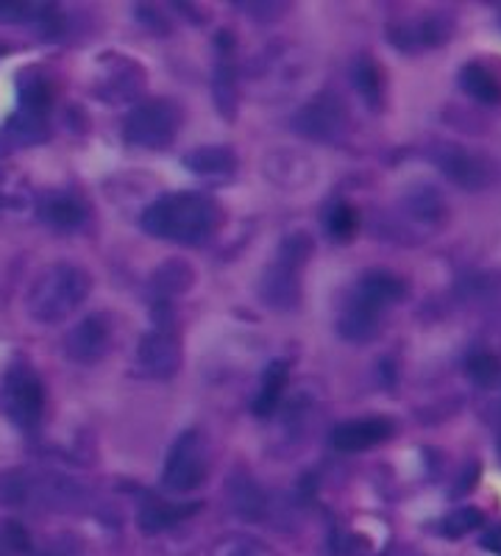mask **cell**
<instances>
[{"label": "cell", "instance_id": "cell-1", "mask_svg": "<svg viewBox=\"0 0 501 556\" xmlns=\"http://www.w3.org/2000/svg\"><path fill=\"white\" fill-rule=\"evenodd\" d=\"M217 217H221V212L210 195L181 190L156 198L142 212L140 226L156 240L178 242V245H201L215 235Z\"/></svg>", "mask_w": 501, "mask_h": 556}, {"label": "cell", "instance_id": "cell-2", "mask_svg": "<svg viewBox=\"0 0 501 556\" xmlns=\"http://www.w3.org/2000/svg\"><path fill=\"white\" fill-rule=\"evenodd\" d=\"M404 298V281L387 270H368L351 290L349 301L337 317V334L346 342H365L376 340V334L385 326L387 315Z\"/></svg>", "mask_w": 501, "mask_h": 556}, {"label": "cell", "instance_id": "cell-3", "mask_svg": "<svg viewBox=\"0 0 501 556\" xmlns=\"http://www.w3.org/2000/svg\"><path fill=\"white\" fill-rule=\"evenodd\" d=\"M92 292V278L84 267L59 262L42 270L26 295V312L42 326L62 323L84 304Z\"/></svg>", "mask_w": 501, "mask_h": 556}, {"label": "cell", "instance_id": "cell-4", "mask_svg": "<svg viewBox=\"0 0 501 556\" xmlns=\"http://www.w3.org/2000/svg\"><path fill=\"white\" fill-rule=\"evenodd\" d=\"M312 253V240L301 231L287 237L279 245L276 260L265 267L260 281V295L273 309H296L301 301V273Z\"/></svg>", "mask_w": 501, "mask_h": 556}, {"label": "cell", "instance_id": "cell-5", "mask_svg": "<svg viewBox=\"0 0 501 556\" xmlns=\"http://www.w3.org/2000/svg\"><path fill=\"white\" fill-rule=\"evenodd\" d=\"M82 486L73 479L39 470L14 468L0 473V506L9 509H28V506H57L73 504Z\"/></svg>", "mask_w": 501, "mask_h": 556}, {"label": "cell", "instance_id": "cell-6", "mask_svg": "<svg viewBox=\"0 0 501 556\" xmlns=\"http://www.w3.org/2000/svg\"><path fill=\"white\" fill-rule=\"evenodd\" d=\"M0 412L23 434H37L45 417V387L28 362H14L0 379Z\"/></svg>", "mask_w": 501, "mask_h": 556}, {"label": "cell", "instance_id": "cell-7", "mask_svg": "<svg viewBox=\"0 0 501 556\" xmlns=\"http://www.w3.org/2000/svg\"><path fill=\"white\" fill-rule=\"evenodd\" d=\"M178 359H181V345H178L173 309L167 304H153V323L140 340L137 362H140L142 374L153 376V379H167L176 374Z\"/></svg>", "mask_w": 501, "mask_h": 556}, {"label": "cell", "instance_id": "cell-8", "mask_svg": "<svg viewBox=\"0 0 501 556\" xmlns=\"http://www.w3.org/2000/svg\"><path fill=\"white\" fill-rule=\"evenodd\" d=\"M178 106L165 98H153V101L140 103L128 112L123 121V137L128 146L137 148H167L178 131Z\"/></svg>", "mask_w": 501, "mask_h": 556}, {"label": "cell", "instance_id": "cell-9", "mask_svg": "<svg viewBox=\"0 0 501 556\" xmlns=\"http://www.w3.org/2000/svg\"><path fill=\"white\" fill-rule=\"evenodd\" d=\"M206 479V448L203 437L196 429H187L176 437L162 470V484L171 493H192Z\"/></svg>", "mask_w": 501, "mask_h": 556}, {"label": "cell", "instance_id": "cell-10", "mask_svg": "<svg viewBox=\"0 0 501 556\" xmlns=\"http://www.w3.org/2000/svg\"><path fill=\"white\" fill-rule=\"evenodd\" d=\"M454 31L451 17L440 12H426L418 17H406L387 28V39L401 53H424L435 51Z\"/></svg>", "mask_w": 501, "mask_h": 556}, {"label": "cell", "instance_id": "cell-11", "mask_svg": "<svg viewBox=\"0 0 501 556\" xmlns=\"http://www.w3.org/2000/svg\"><path fill=\"white\" fill-rule=\"evenodd\" d=\"M112 348V323L103 312L82 317L62 340L64 356L76 365H96Z\"/></svg>", "mask_w": 501, "mask_h": 556}, {"label": "cell", "instance_id": "cell-12", "mask_svg": "<svg viewBox=\"0 0 501 556\" xmlns=\"http://www.w3.org/2000/svg\"><path fill=\"white\" fill-rule=\"evenodd\" d=\"M396 437V420L387 415H365L343 420L329 431V445L340 454H360Z\"/></svg>", "mask_w": 501, "mask_h": 556}, {"label": "cell", "instance_id": "cell-13", "mask_svg": "<svg viewBox=\"0 0 501 556\" xmlns=\"http://www.w3.org/2000/svg\"><path fill=\"white\" fill-rule=\"evenodd\" d=\"M292 128L304 137L317 139V142H331L346 131V109L343 103L331 96H317L315 101L306 103L296 112Z\"/></svg>", "mask_w": 501, "mask_h": 556}, {"label": "cell", "instance_id": "cell-14", "mask_svg": "<svg viewBox=\"0 0 501 556\" xmlns=\"http://www.w3.org/2000/svg\"><path fill=\"white\" fill-rule=\"evenodd\" d=\"M435 162H438V167L446 173L449 181H454L458 187H465V190H485L493 181V165H490L483 153H474L468 148H440Z\"/></svg>", "mask_w": 501, "mask_h": 556}, {"label": "cell", "instance_id": "cell-15", "mask_svg": "<svg viewBox=\"0 0 501 556\" xmlns=\"http://www.w3.org/2000/svg\"><path fill=\"white\" fill-rule=\"evenodd\" d=\"M39 220L45 223L53 231H78V228L87 226L89 220V208L87 203L78 195L67 190H57L42 195L37 206Z\"/></svg>", "mask_w": 501, "mask_h": 556}, {"label": "cell", "instance_id": "cell-16", "mask_svg": "<svg viewBox=\"0 0 501 556\" xmlns=\"http://www.w3.org/2000/svg\"><path fill=\"white\" fill-rule=\"evenodd\" d=\"M53 109V87L51 78L45 76L42 70H26L17 78V112L48 121Z\"/></svg>", "mask_w": 501, "mask_h": 556}, {"label": "cell", "instance_id": "cell-17", "mask_svg": "<svg viewBox=\"0 0 501 556\" xmlns=\"http://www.w3.org/2000/svg\"><path fill=\"white\" fill-rule=\"evenodd\" d=\"M198 501H190V504H176V501L165 498H148L140 509V529L146 534H159V531H167L173 526H178L181 520L192 518L196 513H201Z\"/></svg>", "mask_w": 501, "mask_h": 556}, {"label": "cell", "instance_id": "cell-18", "mask_svg": "<svg viewBox=\"0 0 501 556\" xmlns=\"http://www.w3.org/2000/svg\"><path fill=\"white\" fill-rule=\"evenodd\" d=\"M185 165L187 170L196 173V176L229 178L237 167V156L231 148L210 146V148H198V151L187 153Z\"/></svg>", "mask_w": 501, "mask_h": 556}, {"label": "cell", "instance_id": "cell-19", "mask_svg": "<svg viewBox=\"0 0 501 556\" xmlns=\"http://www.w3.org/2000/svg\"><path fill=\"white\" fill-rule=\"evenodd\" d=\"M460 87L479 103H501V78L483 62H468L460 70Z\"/></svg>", "mask_w": 501, "mask_h": 556}, {"label": "cell", "instance_id": "cell-20", "mask_svg": "<svg viewBox=\"0 0 501 556\" xmlns=\"http://www.w3.org/2000/svg\"><path fill=\"white\" fill-rule=\"evenodd\" d=\"M192 273L187 262H167V265L159 267L151 278V298L153 304H173V298L181 295V292L190 287Z\"/></svg>", "mask_w": 501, "mask_h": 556}, {"label": "cell", "instance_id": "cell-21", "mask_svg": "<svg viewBox=\"0 0 501 556\" xmlns=\"http://www.w3.org/2000/svg\"><path fill=\"white\" fill-rule=\"evenodd\" d=\"M287 374H290V367H287L285 359H273L271 365L265 367L260 392H256V399H254L256 417H267L279 409L281 392H285V384H287Z\"/></svg>", "mask_w": 501, "mask_h": 556}, {"label": "cell", "instance_id": "cell-22", "mask_svg": "<svg viewBox=\"0 0 501 556\" xmlns=\"http://www.w3.org/2000/svg\"><path fill=\"white\" fill-rule=\"evenodd\" d=\"M351 84L360 92V98L368 103L371 109L381 106V96H385V81H381V70L379 64L374 62L371 56H356L351 62Z\"/></svg>", "mask_w": 501, "mask_h": 556}, {"label": "cell", "instance_id": "cell-23", "mask_svg": "<svg viewBox=\"0 0 501 556\" xmlns=\"http://www.w3.org/2000/svg\"><path fill=\"white\" fill-rule=\"evenodd\" d=\"M231 506L240 518L260 520L265 515V495L254 481L240 476V479L231 481Z\"/></svg>", "mask_w": 501, "mask_h": 556}, {"label": "cell", "instance_id": "cell-24", "mask_svg": "<svg viewBox=\"0 0 501 556\" xmlns=\"http://www.w3.org/2000/svg\"><path fill=\"white\" fill-rule=\"evenodd\" d=\"M483 509H476V506H460V509H454V513H449L440 520V534L449 540H460L465 538V534H471V531L483 529Z\"/></svg>", "mask_w": 501, "mask_h": 556}, {"label": "cell", "instance_id": "cell-25", "mask_svg": "<svg viewBox=\"0 0 501 556\" xmlns=\"http://www.w3.org/2000/svg\"><path fill=\"white\" fill-rule=\"evenodd\" d=\"M324 228L331 240H349L356 228L354 208L346 201H340V198L329 201V206L324 208Z\"/></svg>", "mask_w": 501, "mask_h": 556}, {"label": "cell", "instance_id": "cell-26", "mask_svg": "<svg viewBox=\"0 0 501 556\" xmlns=\"http://www.w3.org/2000/svg\"><path fill=\"white\" fill-rule=\"evenodd\" d=\"M465 370H468V376L476 381V384H483V387L496 384L501 376L499 359H496L490 351H483V348L471 351L468 359H465Z\"/></svg>", "mask_w": 501, "mask_h": 556}, {"label": "cell", "instance_id": "cell-27", "mask_svg": "<svg viewBox=\"0 0 501 556\" xmlns=\"http://www.w3.org/2000/svg\"><path fill=\"white\" fill-rule=\"evenodd\" d=\"M212 556H276V551L267 548L265 543L254 538H246V534H235V538H226L212 548Z\"/></svg>", "mask_w": 501, "mask_h": 556}, {"label": "cell", "instance_id": "cell-28", "mask_svg": "<svg viewBox=\"0 0 501 556\" xmlns=\"http://www.w3.org/2000/svg\"><path fill=\"white\" fill-rule=\"evenodd\" d=\"M406 206L413 208V215L418 217V220H440L443 217V203H440V195L435 190H429V187H424V190H415L413 195L406 198Z\"/></svg>", "mask_w": 501, "mask_h": 556}, {"label": "cell", "instance_id": "cell-29", "mask_svg": "<svg viewBox=\"0 0 501 556\" xmlns=\"http://www.w3.org/2000/svg\"><path fill=\"white\" fill-rule=\"evenodd\" d=\"M483 545H485V548L496 551V554L501 556V529H493V531H490L488 538L483 540Z\"/></svg>", "mask_w": 501, "mask_h": 556}, {"label": "cell", "instance_id": "cell-30", "mask_svg": "<svg viewBox=\"0 0 501 556\" xmlns=\"http://www.w3.org/2000/svg\"><path fill=\"white\" fill-rule=\"evenodd\" d=\"M0 556H12V551H9L7 540H3V531H0Z\"/></svg>", "mask_w": 501, "mask_h": 556}, {"label": "cell", "instance_id": "cell-31", "mask_svg": "<svg viewBox=\"0 0 501 556\" xmlns=\"http://www.w3.org/2000/svg\"><path fill=\"white\" fill-rule=\"evenodd\" d=\"M0 208H3V198H0Z\"/></svg>", "mask_w": 501, "mask_h": 556}, {"label": "cell", "instance_id": "cell-32", "mask_svg": "<svg viewBox=\"0 0 501 556\" xmlns=\"http://www.w3.org/2000/svg\"><path fill=\"white\" fill-rule=\"evenodd\" d=\"M499 459H501V445H499Z\"/></svg>", "mask_w": 501, "mask_h": 556}]
</instances>
